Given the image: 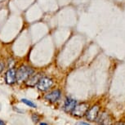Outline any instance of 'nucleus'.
I'll return each instance as SVG.
<instances>
[{"instance_id": "obj_9", "label": "nucleus", "mask_w": 125, "mask_h": 125, "mask_svg": "<svg viewBox=\"0 0 125 125\" xmlns=\"http://www.w3.org/2000/svg\"><path fill=\"white\" fill-rule=\"evenodd\" d=\"M96 121H97L98 123L102 124H110L109 122L110 121V115H108L107 113H102V114L100 115H98Z\"/></svg>"}, {"instance_id": "obj_11", "label": "nucleus", "mask_w": 125, "mask_h": 125, "mask_svg": "<svg viewBox=\"0 0 125 125\" xmlns=\"http://www.w3.org/2000/svg\"><path fill=\"white\" fill-rule=\"evenodd\" d=\"M32 119H33V121H34V122H38V121H39V116L38 115H36V114H34L32 115Z\"/></svg>"}, {"instance_id": "obj_12", "label": "nucleus", "mask_w": 125, "mask_h": 125, "mask_svg": "<svg viewBox=\"0 0 125 125\" xmlns=\"http://www.w3.org/2000/svg\"><path fill=\"white\" fill-rule=\"evenodd\" d=\"M3 68H4V65L2 62H0V73L3 70Z\"/></svg>"}, {"instance_id": "obj_7", "label": "nucleus", "mask_w": 125, "mask_h": 125, "mask_svg": "<svg viewBox=\"0 0 125 125\" xmlns=\"http://www.w3.org/2000/svg\"><path fill=\"white\" fill-rule=\"evenodd\" d=\"M61 95V91L56 89V90H54L52 92H51V93H48L44 96V98H45L47 101H50V102H56V101H57L59 99H60Z\"/></svg>"}, {"instance_id": "obj_13", "label": "nucleus", "mask_w": 125, "mask_h": 125, "mask_svg": "<svg viewBox=\"0 0 125 125\" xmlns=\"http://www.w3.org/2000/svg\"><path fill=\"white\" fill-rule=\"evenodd\" d=\"M3 124H5V123H4L3 121H2V120L0 119V125H3Z\"/></svg>"}, {"instance_id": "obj_4", "label": "nucleus", "mask_w": 125, "mask_h": 125, "mask_svg": "<svg viewBox=\"0 0 125 125\" xmlns=\"http://www.w3.org/2000/svg\"><path fill=\"white\" fill-rule=\"evenodd\" d=\"M99 110H100V108L97 105H94V106L88 110L85 114L87 119L89 120V121H96V118L99 115Z\"/></svg>"}, {"instance_id": "obj_5", "label": "nucleus", "mask_w": 125, "mask_h": 125, "mask_svg": "<svg viewBox=\"0 0 125 125\" xmlns=\"http://www.w3.org/2000/svg\"><path fill=\"white\" fill-rule=\"evenodd\" d=\"M42 77L41 73H38V74H32L28 79L25 80V84L28 87H34L37 85L38 82L40 79V78Z\"/></svg>"}, {"instance_id": "obj_1", "label": "nucleus", "mask_w": 125, "mask_h": 125, "mask_svg": "<svg viewBox=\"0 0 125 125\" xmlns=\"http://www.w3.org/2000/svg\"><path fill=\"white\" fill-rule=\"evenodd\" d=\"M34 70L31 67L27 66V65H23L20 67L16 72V81L23 82L25 81L32 74H34Z\"/></svg>"}, {"instance_id": "obj_2", "label": "nucleus", "mask_w": 125, "mask_h": 125, "mask_svg": "<svg viewBox=\"0 0 125 125\" xmlns=\"http://www.w3.org/2000/svg\"><path fill=\"white\" fill-rule=\"evenodd\" d=\"M52 84H53L52 79L48 77L42 76L37 83V88L40 91L45 92V91H48V89L52 86Z\"/></svg>"}, {"instance_id": "obj_15", "label": "nucleus", "mask_w": 125, "mask_h": 125, "mask_svg": "<svg viewBox=\"0 0 125 125\" xmlns=\"http://www.w3.org/2000/svg\"><path fill=\"white\" fill-rule=\"evenodd\" d=\"M40 124H41V125H45L47 124H46V123H40Z\"/></svg>"}, {"instance_id": "obj_10", "label": "nucleus", "mask_w": 125, "mask_h": 125, "mask_svg": "<svg viewBox=\"0 0 125 125\" xmlns=\"http://www.w3.org/2000/svg\"><path fill=\"white\" fill-rule=\"evenodd\" d=\"M21 101H22L23 103L26 104L27 105H29L30 107H33V108H36V107H37V105H35V104H34V102H32L31 101L27 100V99H22Z\"/></svg>"}, {"instance_id": "obj_6", "label": "nucleus", "mask_w": 125, "mask_h": 125, "mask_svg": "<svg viewBox=\"0 0 125 125\" xmlns=\"http://www.w3.org/2000/svg\"><path fill=\"white\" fill-rule=\"evenodd\" d=\"M16 70L15 69H9L5 74V81L8 84H13L16 81Z\"/></svg>"}, {"instance_id": "obj_8", "label": "nucleus", "mask_w": 125, "mask_h": 125, "mask_svg": "<svg viewBox=\"0 0 125 125\" xmlns=\"http://www.w3.org/2000/svg\"><path fill=\"white\" fill-rule=\"evenodd\" d=\"M77 105V101L71 97H67L65 101L64 104V110L66 112H71L73 109Z\"/></svg>"}, {"instance_id": "obj_14", "label": "nucleus", "mask_w": 125, "mask_h": 125, "mask_svg": "<svg viewBox=\"0 0 125 125\" xmlns=\"http://www.w3.org/2000/svg\"><path fill=\"white\" fill-rule=\"evenodd\" d=\"M79 124H88V123H83V122H81V123H79Z\"/></svg>"}, {"instance_id": "obj_3", "label": "nucleus", "mask_w": 125, "mask_h": 125, "mask_svg": "<svg viewBox=\"0 0 125 125\" xmlns=\"http://www.w3.org/2000/svg\"><path fill=\"white\" fill-rule=\"evenodd\" d=\"M88 110V105L87 103H81L79 105H76L75 107L71 111L72 115L76 117H83L84 116L87 112V110Z\"/></svg>"}]
</instances>
